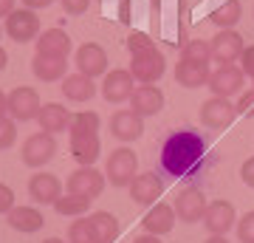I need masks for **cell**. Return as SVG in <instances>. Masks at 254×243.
<instances>
[{
    "instance_id": "cell-1",
    "label": "cell",
    "mask_w": 254,
    "mask_h": 243,
    "mask_svg": "<svg viewBox=\"0 0 254 243\" xmlns=\"http://www.w3.org/2000/svg\"><path fill=\"white\" fill-rule=\"evenodd\" d=\"M209 150L206 139L192 130V127H181L175 133L167 136V142L161 144V170L170 178H195L203 167H206Z\"/></svg>"
},
{
    "instance_id": "cell-2",
    "label": "cell",
    "mask_w": 254,
    "mask_h": 243,
    "mask_svg": "<svg viewBox=\"0 0 254 243\" xmlns=\"http://www.w3.org/2000/svg\"><path fill=\"white\" fill-rule=\"evenodd\" d=\"M136 175H138V156L130 147H119L108 156L105 178L110 181V187H130Z\"/></svg>"
},
{
    "instance_id": "cell-3",
    "label": "cell",
    "mask_w": 254,
    "mask_h": 243,
    "mask_svg": "<svg viewBox=\"0 0 254 243\" xmlns=\"http://www.w3.org/2000/svg\"><path fill=\"white\" fill-rule=\"evenodd\" d=\"M164 71H167V60H164V54L155 45L147 48V51L133 54V60H130V74H133L136 82H141V85H155V82L164 77Z\"/></svg>"
},
{
    "instance_id": "cell-4",
    "label": "cell",
    "mask_w": 254,
    "mask_h": 243,
    "mask_svg": "<svg viewBox=\"0 0 254 243\" xmlns=\"http://www.w3.org/2000/svg\"><path fill=\"white\" fill-rule=\"evenodd\" d=\"M20 156H23V164H26V167H34V170H37V167H43V164H48L57 156V139H54V133L40 130V133L28 136L26 142H23Z\"/></svg>"
},
{
    "instance_id": "cell-5",
    "label": "cell",
    "mask_w": 254,
    "mask_h": 243,
    "mask_svg": "<svg viewBox=\"0 0 254 243\" xmlns=\"http://www.w3.org/2000/svg\"><path fill=\"white\" fill-rule=\"evenodd\" d=\"M206 207H209L206 195H203V189L195 187V184L187 187V189H181L178 198H175V204H173L178 221H184V224H198V221H203Z\"/></svg>"
},
{
    "instance_id": "cell-6",
    "label": "cell",
    "mask_w": 254,
    "mask_h": 243,
    "mask_svg": "<svg viewBox=\"0 0 254 243\" xmlns=\"http://www.w3.org/2000/svg\"><path fill=\"white\" fill-rule=\"evenodd\" d=\"M237 116V105H232L223 96H212L200 105V125L209 130H226Z\"/></svg>"
},
{
    "instance_id": "cell-7",
    "label": "cell",
    "mask_w": 254,
    "mask_h": 243,
    "mask_svg": "<svg viewBox=\"0 0 254 243\" xmlns=\"http://www.w3.org/2000/svg\"><path fill=\"white\" fill-rule=\"evenodd\" d=\"M209 43H212V60L218 65H232L235 60H240L243 51H246L243 37L237 34L235 28H220Z\"/></svg>"
},
{
    "instance_id": "cell-8",
    "label": "cell",
    "mask_w": 254,
    "mask_h": 243,
    "mask_svg": "<svg viewBox=\"0 0 254 243\" xmlns=\"http://www.w3.org/2000/svg\"><path fill=\"white\" fill-rule=\"evenodd\" d=\"M6 34L14 43H31L40 37V17L34 9H14L6 17Z\"/></svg>"
},
{
    "instance_id": "cell-9",
    "label": "cell",
    "mask_w": 254,
    "mask_h": 243,
    "mask_svg": "<svg viewBox=\"0 0 254 243\" xmlns=\"http://www.w3.org/2000/svg\"><path fill=\"white\" fill-rule=\"evenodd\" d=\"M40 108H43V102L37 96L34 88H28V85H20L9 93V113L14 122H31V119L40 116Z\"/></svg>"
},
{
    "instance_id": "cell-10",
    "label": "cell",
    "mask_w": 254,
    "mask_h": 243,
    "mask_svg": "<svg viewBox=\"0 0 254 243\" xmlns=\"http://www.w3.org/2000/svg\"><path fill=\"white\" fill-rule=\"evenodd\" d=\"M133 82H136V77L130 74V68L110 71L108 77H105V82H102V96H105V102H110V105L127 102L130 96H133V90H136Z\"/></svg>"
},
{
    "instance_id": "cell-11",
    "label": "cell",
    "mask_w": 254,
    "mask_h": 243,
    "mask_svg": "<svg viewBox=\"0 0 254 243\" xmlns=\"http://www.w3.org/2000/svg\"><path fill=\"white\" fill-rule=\"evenodd\" d=\"M243 82H246L243 68H237L235 63L232 65H220L218 71H212V77H209V90H212L215 96L229 99V96H235V93L243 90Z\"/></svg>"
},
{
    "instance_id": "cell-12",
    "label": "cell",
    "mask_w": 254,
    "mask_h": 243,
    "mask_svg": "<svg viewBox=\"0 0 254 243\" xmlns=\"http://www.w3.org/2000/svg\"><path fill=\"white\" fill-rule=\"evenodd\" d=\"M102 189H105V175L96 167H79L68 175V192L73 195H85L93 201L96 195H102Z\"/></svg>"
},
{
    "instance_id": "cell-13",
    "label": "cell",
    "mask_w": 254,
    "mask_h": 243,
    "mask_svg": "<svg viewBox=\"0 0 254 243\" xmlns=\"http://www.w3.org/2000/svg\"><path fill=\"white\" fill-rule=\"evenodd\" d=\"M110 133L116 136L119 142H136L144 133V116H138L136 110H116L110 116Z\"/></svg>"
},
{
    "instance_id": "cell-14",
    "label": "cell",
    "mask_w": 254,
    "mask_h": 243,
    "mask_svg": "<svg viewBox=\"0 0 254 243\" xmlns=\"http://www.w3.org/2000/svg\"><path fill=\"white\" fill-rule=\"evenodd\" d=\"M28 195L34 198V204H57V198L63 195V181L54 172H34L28 178Z\"/></svg>"
},
{
    "instance_id": "cell-15",
    "label": "cell",
    "mask_w": 254,
    "mask_h": 243,
    "mask_svg": "<svg viewBox=\"0 0 254 243\" xmlns=\"http://www.w3.org/2000/svg\"><path fill=\"white\" fill-rule=\"evenodd\" d=\"M76 68L79 74L85 77H102V74L108 71V54H105V48L96 43H85L76 48Z\"/></svg>"
},
{
    "instance_id": "cell-16",
    "label": "cell",
    "mask_w": 254,
    "mask_h": 243,
    "mask_svg": "<svg viewBox=\"0 0 254 243\" xmlns=\"http://www.w3.org/2000/svg\"><path fill=\"white\" fill-rule=\"evenodd\" d=\"M235 207L229 201H212L203 212V229H209L212 235H226L235 226Z\"/></svg>"
},
{
    "instance_id": "cell-17",
    "label": "cell",
    "mask_w": 254,
    "mask_h": 243,
    "mask_svg": "<svg viewBox=\"0 0 254 243\" xmlns=\"http://www.w3.org/2000/svg\"><path fill=\"white\" fill-rule=\"evenodd\" d=\"M161 192H164V181L155 172H141L130 184V198H133V204H141V207L155 204L161 198Z\"/></svg>"
},
{
    "instance_id": "cell-18",
    "label": "cell",
    "mask_w": 254,
    "mask_h": 243,
    "mask_svg": "<svg viewBox=\"0 0 254 243\" xmlns=\"http://www.w3.org/2000/svg\"><path fill=\"white\" fill-rule=\"evenodd\" d=\"M37 122H40V130H46V133H63V130H71L73 113L60 102H46L40 108Z\"/></svg>"
},
{
    "instance_id": "cell-19",
    "label": "cell",
    "mask_w": 254,
    "mask_h": 243,
    "mask_svg": "<svg viewBox=\"0 0 254 243\" xmlns=\"http://www.w3.org/2000/svg\"><path fill=\"white\" fill-rule=\"evenodd\" d=\"M130 105L138 116H155L164 108V90L158 85H138L130 96Z\"/></svg>"
},
{
    "instance_id": "cell-20",
    "label": "cell",
    "mask_w": 254,
    "mask_h": 243,
    "mask_svg": "<svg viewBox=\"0 0 254 243\" xmlns=\"http://www.w3.org/2000/svg\"><path fill=\"white\" fill-rule=\"evenodd\" d=\"M37 54H46V57H65L71 54V37L65 28H46L40 31L37 37Z\"/></svg>"
},
{
    "instance_id": "cell-21",
    "label": "cell",
    "mask_w": 254,
    "mask_h": 243,
    "mask_svg": "<svg viewBox=\"0 0 254 243\" xmlns=\"http://www.w3.org/2000/svg\"><path fill=\"white\" fill-rule=\"evenodd\" d=\"M99 136L96 133H71V156L79 162V167H93L99 159Z\"/></svg>"
},
{
    "instance_id": "cell-22",
    "label": "cell",
    "mask_w": 254,
    "mask_h": 243,
    "mask_svg": "<svg viewBox=\"0 0 254 243\" xmlns=\"http://www.w3.org/2000/svg\"><path fill=\"white\" fill-rule=\"evenodd\" d=\"M209 63H192V60H181L178 68H175V82L181 88H200V85H209Z\"/></svg>"
},
{
    "instance_id": "cell-23",
    "label": "cell",
    "mask_w": 254,
    "mask_h": 243,
    "mask_svg": "<svg viewBox=\"0 0 254 243\" xmlns=\"http://www.w3.org/2000/svg\"><path fill=\"white\" fill-rule=\"evenodd\" d=\"M175 209L170 207V204H155L150 212L144 215V221H141V226H144V232L150 235H167V232H173V226H175Z\"/></svg>"
},
{
    "instance_id": "cell-24",
    "label": "cell",
    "mask_w": 254,
    "mask_h": 243,
    "mask_svg": "<svg viewBox=\"0 0 254 243\" xmlns=\"http://www.w3.org/2000/svg\"><path fill=\"white\" fill-rule=\"evenodd\" d=\"M63 93H65V99L82 105V102H91L96 96V85H93L91 77H85V74L76 71V74H68L63 80Z\"/></svg>"
},
{
    "instance_id": "cell-25",
    "label": "cell",
    "mask_w": 254,
    "mask_h": 243,
    "mask_svg": "<svg viewBox=\"0 0 254 243\" xmlns=\"http://www.w3.org/2000/svg\"><path fill=\"white\" fill-rule=\"evenodd\" d=\"M65 68H68V60H65V57L34 54V60H31V71H34L37 80H43V82L65 80Z\"/></svg>"
},
{
    "instance_id": "cell-26",
    "label": "cell",
    "mask_w": 254,
    "mask_h": 243,
    "mask_svg": "<svg viewBox=\"0 0 254 243\" xmlns=\"http://www.w3.org/2000/svg\"><path fill=\"white\" fill-rule=\"evenodd\" d=\"M6 218H9V226H11V229L26 232V235L37 232L40 226H46V218H43V212H40L37 207H14Z\"/></svg>"
},
{
    "instance_id": "cell-27",
    "label": "cell",
    "mask_w": 254,
    "mask_h": 243,
    "mask_svg": "<svg viewBox=\"0 0 254 243\" xmlns=\"http://www.w3.org/2000/svg\"><path fill=\"white\" fill-rule=\"evenodd\" d=\"M243 17V6H240V0H223V6L209 14V23L218 28H232L235 23H240Z\"/></svg>"
},
{
    "instance_id": "cell-28",
    "label": "cell",
    "mask_w": 254,
    "mask_h": 243,
    "mask_svg": "<svg viewBox=\"0 0 254 243\" xmlns=\"http://www.w3.org/2000/svg\"><path fill=\"white\" fill-rule=\"evenodd\" d=\"M93 226H96V235H99V243H116L119 241V232H122V226H119V218L99 209V212H93L91 215Z\"/></svg>"
},
{
    "instance_id": "cell-29",
    "label": "cell",
    "mask_w": 254,
    "mask_h": 243,
    "mask_svg": "<svg viewBox=\"0 0 254 243\" xmlns=\"http://www.w3.org/2000/svg\"><path fill=\"white\" fill-rule=\"evenodd\" d=\"M88 207H91V198H85V195H73V192H68V195H60L54 204V209L60 212V215H68V218H79L88 212Z\"/></svg>"
},
{
    "instance_id": "cell-30",
    "label": "cell",
    "mask_w": 254,
    "mask_h": 243,
    "mask_svg": "<svg viewBox=\"0 0 254 243\" xmlns=\"http://www.w3.org/2000/svg\"><path fill=\"white\" fill-rule=\"evenodd\" d=\"M68 243H99V235H96V226H93L91 218H76L68 229Z\"/></svg>"
},
{
    "instance_id": "cell-31",
    "label": "cell",
    "mask_w": 254,
    "mask_h": 243,
    "mask_svg": "<svg viewBox=\"0 0 254 243\" xmlns=\"http://www.w3.org/2000/svg\"><path fill=\"white\" fill-rule=\"evenodd\" d=\"M102 119L96 110H82V113H73L71 122V133H99Z\"/></svg>"
},
{
    "instance_id": "cell-32",
    "label": "cell",
    "mask_w": 254,
    "mask_h": 243,
    "mask_svg": "<svg viewBox=\"0 0 254 243\" xmlns=\"http://www.w3.org/2000/svg\"><path fill=\"white\" fill-rule=\"evenodd\" d=\"M181 60H192V63H212V43L209 40H190L184 45Z\"/></svg>"
},
{
    "instance_id": "cell-33",
    "label": "cell",
    "mask_w": 254,
    "mask_h": 243,
    "mask_svg": "<svg viewBox=\"0 0 254 243\" xmlns=\"http://www.w3.org/2000/svg\"><path fill=\"white\" fill-rule=\"evenodd\" d=\"M14 142H17V125H14V119L0 116V150H9Z\"/></svg>"
},
{
    "instance_id": "cell-34",
    "label": "cell",
    "mask_w": 254,
    "mask_h": 243,
    "mask_svg": "<svg viewBox=\"0 0 254 243\" xmlns=\"http://www.w3.org/2000/svg\"><path fill=\"white\" fill-rule=\"evenodd\" d=\"M237 238H240V243H254V209L252 212H246L240 221H237Z\"/></svg>"
},
{
    "instance_id": "cell-35",
    "label": "cell",
    "mask_w": 254,
    "mask_h": 243,
    "mask_svg": "<svg viewBox=\"0 0 254 243\" xmlns=\"http://www.w3.org/2000/svg\"><path fill=\"white\" fill-rule=\"evenodd\" d=\"M127 48H130V54H138V51H147V48H153V40L141 31H133V34L127 37Z\"/></svg>"
},
{
    "instance_id": "cell-36",
    "label": "cell",
    "mask_w": 254,
    "mask_h": 243,
    "mask_svg": "<svg viewBox=\"0 0 254 243\" xmlns=\"http://www.w3.org/2000/svg\"><path fill=\"white\" fill-rule=\"evenodd\" d=\"M11 209H14V192L11 187L0 184V215H9Z\"/></svg>"
},
{
    "instance_id": "cell-37",
    "label": "cell",
    "mask_w": 254,
    "mask_h": 243,
    "mask_svg": "<svg viewBox=\"0 0 254 243\" xmlns=\"http://www.w3.org/2000/svg\"><path fill=\"white\" fill-rule=\"evenodd\" d=\"M60 3H63L65 14H73V17H76V14H85L88 6H91V0H60Z\"/></svg>"
},
{
    "instance_id": "cell-38",
    "label": "cell",
    "mask_w": 254,
    "mask_h": 243,
    "mask_svg": "<svg viewBox=\"0 0 254 243\" xmlns=\"http://www.w3.org/2000/svg\"><path fill=\"white\" fill-rule=\"evenodd\" d=\"M237 113H243V116L254 119V88L246 90L243 96H240V102H237Z\"/></svg>"
},
{
    "instance_id": "cell-39",
    "label": "cell",
    "mask_w": 254,
    "mask_h": 243,
    "mask_svg": "<svg viewBox=\"0 0 254 243\" xmlns=\"http://www.w3.org/2000/svg\"><path fill=\"white\" fill-rule=\"evenodd\" d=\"M240 68H243L246 77H252L254 80V45H249L243 51V57H240Z\"/></svg>"
},
{
    "instance_id": "cell-40",
    "label": "cell",
    "mask_w": 254,
    "mask_h": 243,
    "mask_svg": "<svg viewBox=\"0 0 254 243\" xmlns=\"http://www.w3.org/2000/svg\"><path fill=\"white\" fill-rule=\"evenodd\" d=\"M240 178H243L246 187L254 189V159H246L243 167H240Z\"/></svg>"
},
{
    "instance_id": "cell-41",
    "label": "cell",
    "mask_w": 254,
    "mask_h": 243,
    "mask_svg": "<svg viewBox=\"0 0 254 243\" xmlns=\"http://www.w3.org/2000/svg\"><path fill=\"white\" fill-rule=\"evenodd\" d=\"M20 3H23V6H26V9H48V6H51V3H57V0H20Z\"/></svg>"
},
{
    "instance_id": "cell-42",
    "label": "cell",
    "mask_w": 254,
    "mask_h": 243,
    "mask_svg": "<svg viewBox=\"0 0 254 243\" xmlns=\"http://www.w3.org/2000/svg\"><path fill=\"white\" fill-rule=\"evenodd\" d=\"M14 11V0H0V17H9Z\"/></svg>"
},
{
    "instance_id": "cell-43",
    "label": "cell",
    "mask_w": 254,
    "mask_h": 243,
    "mask_svg": "<svg viewBox=\"0 0 254 243\" xmlns=\"http://www.w3.org/2000/svg\"><path fill=\"white\" fill-rule=\"evenodd\" d=\"M133 243H161V241H158V235H150V232H144V235H138V238H136Z\"/></svg>"
},
{
    "instance_id": "cell-44",
    "label": "cell",
    "mask_w": 254,
    "mask_h": 243,
    "mask_svg": "<svg viewBox=\"0 0 254 243\" xmlns=\"http://www.w3.org/2000/svg\"><path fill=\"white\" fill-rule=\"evenodd\" d=\"M6 113H9V93L0 90V116H6Z\"/></svg>"
},
{
    "instance_id": "cell-45",
    "label": "cell",
    "mask_w": 254,
    "mask_h": 243,
    "mask_svg": "<svg viewBox=\"0 0 254 243\" xmlns=\"http://www.w3.org/2000/svg\"><path fill=\"white\" fill-rule=\"evenodd\" d=\"M6 65H9V54H6V48L0 45V71H6Z\"/></svg>"
},
{
    "instance_id": "cell-46",
    "label": "cell",
    "mask_w": 254,
    "mask_h": 243,
    "mask_svg": "<svg viewBox=\"0 0 254 243\" xmlns=\"http://www.w3.org/2000/svg\"><path fill=\"white\" fill-rule=\"evenodd\" d=\"M206 243H229V241H226V235H212Z\"/></svg>"
},
{
    "instance_id": "cell-47",
    "label": "cell",
    "mask_w": 254,
    "mask_h": 243,
    "mask_svg": "<svg viewBox=\"0 0 254 243\" xmlns=\"http://www.w3.org/2000/svg\"><path fill=\"white\" fill-rule=\"evenodd\" d=\"M43 243H65V241H60V238H46Z\"/></svg>"
},
{
    "instance_id": "cell-48",
    "label": "cell",
    "mask_w": 254,
    "mask_h": 243,
    "mask_svg": "<svg viewBox=\"0 0 254 243\" xmlns=\"http://www.w3.org/2000/svg\"><path fill=\"white\" fill-rule=\"evenodd\" d=\"M0 34H3V26H0Z\"/></svg>"
}]
</instances>
